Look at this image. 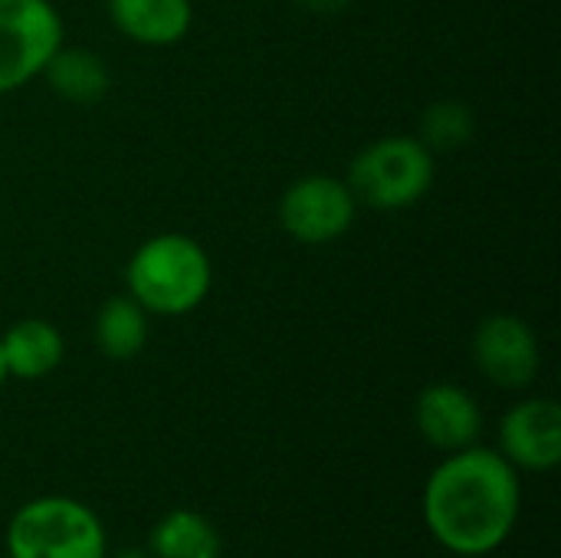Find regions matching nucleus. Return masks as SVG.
Returning <instances> with one entry per match:
<instances>
[{
  "label": "nucleus",
  "instance_id": "obj_1",
  "mask_svg": "<svg viewBox=\"0 0 561 558\" xmlns=\"http://www.w3.org/2000/svg\"><path fill=\"white\" fill-rule=\"evenodd\" d=\"M523 513L519 470L496 447L444 454L421 493V516L431 539L457 558L500 553Z\"/></svg>",
  "mask_w": 561,
  "mask_h": 558
},
{
  "label": "nucleus",
  "instance_id": "obj_2",
  "mask_svg": "<svg viewBox=\"0 0 561 558\" xmlns=\"http://www.w3.org/2000/svg\"><path fill=\"white\" fill-rule=\"evenodd\" d=\"M125 286L148 316L174 319L194 312L207 299L214 286V266L194 237L168 230L148 237L131 253L125 266Z\"/></svg>",
  "mask_w": 561,
  "mask_h": 558
},
{
  "label": "nucleus",
  "instance_id": "obj_3",
  "mask_svg": "<svg viewBox=\"0 0 561 558\" xmlns=\"http://www.w3.org/2000/svg\"><path fill=\"white\" fill-rule=\"evenodd\" d=\"M10 558H108V536L92 506L72 497L26 500L7 523Z\"/></svg>",
  "mask_w": 561,
  "mask_h": 558
},
{
  "label": "nucleus",
  "instance_id": "obj_4",
  "mask_svg": "<svg viewBox=\"0 0 561 558\" xmlns=\"http://www.w3.org/2000/svg\"><path fill=\"white\" fill-rule=\"evenodd\" d=\"M434 151L411 135H388L365 145L348 164L355 201L375 210H404L434 187Z\"/></svg>",
  "mask_w": 561,
  "mask_h": 558
},
{
  "label": "nucleus",
  "instance_id": "obj_5",
  "mask_svg": "<svg viewBox=\"0 0 561 558\" xmlns=\"http://www.w3.org/2000/svg\"><path fill=\"white\" fill-rule=\"evenodd\" d=\"M62 33V16L49 0H0V95L43 76Z\"/></svg>",
  "mask_w": 561,
  "mask_h": 558
},
{
  "label": "nucleus",
  "instance_id": "obj_6",
  "mask_svg": "<svg viewBox=\"0 0 561 558\" xmlns=\"http://www.w3.org/2000/svg\"><path fill=\"white\" fill-rule=\"evenodd\" d=\"M355 217L358 201L348 181L332 174H306L279 197V227L306 247L335 243L352 230Z\"/></svg>",
  "mask_w": 561,
  "mask_h": 558
},
{
  "label": "nucleus",
  "instance_id": "obj_7",
  "mask_svg": "<svg viewBox=\"0 0 561 558\" xmlns=\"http://www.w3.org/2000/svg\"><path fill=\"white\" fill-rule=\"evenodd\" d=\"M473 365L503 391H526L542 368V345L536 329L513 316H486L473 332Z\"/></svg>",
  "mask_w": 561,
  "mask_h": 558
},
{
  "label": "nucleus",
  "instance_id": "obj_8",
  "mask_svg": "<svg viewBox=\"0 0 561 558\" xmlns=\"http://www.w3.org/2000/svg\"><path fill=\"white\" fill-rule=\"evenodd\" d=\"M496 451L519 474H552L561 464V408L552 398H526L500 418Z\"/></svg>",
  "mask_w": 561,
  "mask_h": 558
},
{
  "label": "nucleus",
  "instance_id": "obj_9",
  "mask_svg": "<svg viewBox=\"0 0 561 558\" xmlns=\"http://www.w3.org/2000/svg\"><path fill=\"white\" fill-rule=\"evenodd\" d=\"M414 424H417V434L424 437V444H431L440 454H454V451L480 444L483 408L467 388H460L454 382H437L417 395Z\"/></svg>",
  "mask_w": 561,
  "mask_h": 558
},
{
  "label": "nucleus",
  "instance_id": "obj_10",
  "mask_svg": "<svg viewBox=\"0 0 561 558\" xmlns=\"http://www.w3.org/2000/svg\"><path fill=\"white\" fill-rule=\"evenodd\" d=\"M108 20L141 46H174L194 23L191 0H108Z\"/></svg>",
  "mask_w": 561,
  "mask_h": 558
},
{
  "label": "nucleus",
  "instance_id": "obj_11",
  "mask_svg": "<svg viewBox=\"0 0 561 558\" xmlns=\"http://www.w3.org/2000/svg\"><path fill=\"white\" fill-rule=\"evenodd\" d=\"M7 378L39 382L66 358V339L49 319H20L0 335Z\"/></svg>",
  "mask_w": 561,
  "mask_h": 558
},
{
  "label": "nucleus",
  "instance_id": "obj_12",
  "mask_svg": "<svg viewBox=\"0 0 561 558\" xmlns=\"http://www.w3.org/2000/svg\"><path fill=\"white\" fill-rule=\"evenodd\" d=\"M43 76L56 95L76 105H95L99 99H105L112 86V72L99 53L85 46H66V43L53 53Z\"/></svg>",
  "mask_w": 561,
  "mask_h": 558
},
{
  "label": "nucleus",
  "instance_id": "obj_13",
  "mask_svg": "<svg viewBox=\"0 0 561 558\" xmlns=\"http://www.w3.org/2000/svg\"><path fill=\"white\" fill-rule=\"evenodd\" d=\"M151 558H220L224 543L214 523L194 510L164 513L148 536Z\"/></svg>",
  "mask_w": 561,
  "mask_h": 558
},
{
  "label": "nucleus",
  "instance_id": "obj_14",
  "mask_svg": "<svg viewBox=\"0 0 561 558\" xmlns=\"http://www.w3.org/2000/svg\"><path fill=\"white\" fill-rule=\"evenodd\" d=\"M95 345L112 362L135 358L148 342V312L125 293L102 303L95 312Z\"/></svg>",
  "mask_w": 561,
  "mask_h": 558
},
{
  "label": "nucleus",
  "instance_id": "obj_15",
  "mask_svg": "<svg viewBox=\"0 0 561 558\" xmlns=\"http://www.w3.org/2000/svg\"><path fill=\"white\" fill-rule=\"evenodd\" d=\"M473 128H477L473 109L457 102V99H444V102L427 105L417 138L431 151H454V148H460V145H467L473 138Z\"/></svg>",
  "mask_w": 561,
  "mask_h": 558
},
{
  "label": "nucleus",
  "instance_id": "obj_16",
  "mask_svg": "<svg viewBox=\"0 0 561 558\" xmlns=\"http://www.w3.org/2000/svg\"><path fill=\"white\" fill-rule=\"evenodd\" d=\"M306 10H312V13H339V10H345L352 0H299Z\"/></svg>",
  "mask_w": 561,
  "mask_h": 558
},
{
  "label": "nucleus",
  "instance_id": "obj_17",
  "mask_svg": "<svg viewBox=\"0 0 561 558\" xmlns=\"http://www.w3.org/2000/svg\"><path fill=\"white\" fill-rule=\"evenodd\" d=\"M108 558H151L148 549H122V553H115V556Z\"/></svg>",
  "mask_w": 561,
  "mask_h": 558
},
{
  "label": "nucleus",
  "instance_id": "obj_18",
  "mask_svg": "<svg viewBox=\"0 0 561 558\" xmlns=\"http://www.w3.org/2000/svg\"><path fill=\"white\" fill-rule=\"evenodd\" d=\"M7 382V365H3V352H0V385Z\"/></svg>",
  "mask_w": 561,
  "mask_h": 558
}]
</instances>
